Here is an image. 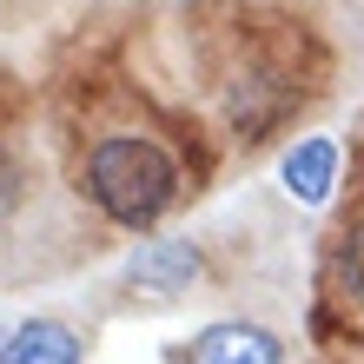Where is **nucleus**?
Returning a JSON list of instances; mask_svg holds the SVG:
<instances>
[{
  "mask_svg": "<svg viewBox=\"0 0 364 364\" xmlns=\"http://www.w3.org/2000/svg\"><path fill=\"white\" fill-rule=\"evenodd\" d=\"M80 186H87V199L113 225L146 232V225H159L166 212H173V199H179V159L166 153L159 139H146V133H106L87 153Z\"/></svg>",
  "mask_w": 364,
  "mask_h": 364,
  "instance_id": "nucleus-1",
  "label": "nucleus"
},
{
  "mask_svg": "<svg viewBox=\"0 0 364 364\" xmlns=\"http://www.w3.org/2000/svg\"><path fill=\"white\" fill-rule=\"evenodd\" d=\"M186 364H285V345L265 325H245V318H219L192 338Z\"/></svg>",
  "mask_w": 364,
  "mask_h": 364,
  "instance_id": "nucleus-2",
  "label": "nucleus"
},
{
  "mask_svg": "<svg viewBox=\"0 0 364 364\" xmlns=\"http://www.w3.org/2000/svg\"><path fill=\"white\" fill-rule=\"evenodd\" d=\"M0 364H80V331L67 318H27V325L7 338Z\"/></svg>",
  "mask_w": 364,
  "mask_h": 364,
  "instance_id": "nucleus-3",
  "label": "nucleus"
},
{
  "mask_svg": "<svg viewBox=\"0 0 364 364\" xmlns=\"http://www.w3.org/2000/svg\"><path fill=\"white\" fill-rule=\"evenodd\" d=\"M186 278H199V252L179 245V239H153V245H139V259H133V285L146 291H186Z\"/></svg>",
  "mask_w": 364,
  "mask_h": 364,
  "instance_id": "nucleus-4",
  "label": "nucleus"
},
{
  "mask_svg": "<svg viewBox=\"0 0 364 364\" xmlns=\"http://www.w3.org/2000/svg\"><path fill=\"white\" fill-rule=\"evenodd\" d=\"M331 166H338L331 139H305V146H298V153L285 159V179H291V192H305V199H325V186H331Z\"/></svg>",
  "mask_w": 364,
  "mask_h": 364,
  "instance_id": "nucleus-5",
  "label": "nucleus"
},
{
  "mask_svg": "<svg viewBox=\"0 0 364 364\" xmlns=\"http://www.w3.org/2000/svg\"><path fill=\"white\" fill-rule=\"evenodd\" d=\"M331 272H338V291H345L351 305H364V219H351L345 232H338V259H331Z\"/></svg>",
  "mask_w": 364,
  "mask_h": 364,
  "instance_id": "nucleus-6",
  "label": "nucleus"
},
{
  "mask_svg": "<svg viewBox=\"0 0 364 364\" xmlns=\"http://www.w3.org/2000/svg\"><path fill=\"white\" fill-rule=\"evenodd\" d=\"M20 186H27V179H20V159L7 153V146H0V219H7V212L20 205Z\"/></svg>",
  "mask_w": 364,
  "mask_h": 364,
  "instance_id": "nucleus-7",
  "label": "nucleus"
},
{
  "mask_svg": "<svg viewBox=\"0 0 364 364\" xmlns=\"http://www.w3.org/2000/svg\"><path fill=\"white\" fill-rule=\"evenodd\" d=\"M0 351H7V345H0Z\"/></svg>",
  "mask_w": 364,
  "mask_h": 364,
  "instance_id": "nucleus-8",
  "label": "nucleus"
}]
</instances>
